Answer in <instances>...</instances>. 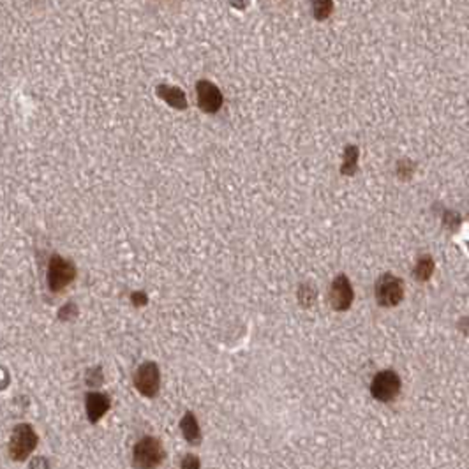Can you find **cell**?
Here are the masks:
<instances>
[{"label": "cell", "instance_id": "obj_1", "mask_svg": "<svg viewBox=\"0 0 469 469\" xmlns=\"http://www.w3.org/2000/svg\"><path fill=\"white\" fill-rule=\"evenodd\" d=\"M166 459V450L161 439L154 436H145L139 439L132 450V466L142 469H152L161 466Z\"/></svg>", "mask_w": 469, "mask_h": 469}, {"label": "cell", "instance_id": "obj_2", "mask_svg": "<svg viewBox=\"0 0 469 469\" xmlns=\"http://www.w3.org/2000/svg\"><path fill=\"white\" fill-rule=\"evenodd\" d=\"M39 436L31 423H18L14 426L9 441V455L16 463H23L31 453L38 448Z\"/></svg>", "mask_w": 469, "mask_h": 469}, {"label": "cell", "instance_id": "obj_3", "mask_svg": "<svg viewBox=\"0 0 469 469\" xmlns=\"http://www.w3.org/2000/svg\"><path fill=\"white\" fill-rule=\"evenodd\" d=\"M76 265L60 254H53L48 263V288L51 293H62L76 279Z\"/></svg>", "mask_w": 469, "mask_h": 469}, {"label": "cell", "instance_id": "obj_4", "mask_svg": "<svg viewBox=\"0 0 469 469\" xmlns=\"http://www.w3.org/2000/svg\"><path fill=\"white\" fill-rule=\"evenodd\" d=\"M135 381L136 390L147 399H156L159 395V389H161V371L156 362H145L139 365L135 372Z\"/></svg>", "mask_w": 469, "mask_h": 469}, {"label": "cell", "instance_id": "obj_5", "mask_svg": "<svg viewBox=\"0 0 469 469\" xmlns=\"http://www.w3.org/2000/svg\"><path fill=\"white\" fill-rule=\"evenodd\" d=\"M404 298V283L399 277L385 274L376 283V300L381 307H395Z\"/></svg>", "mask_w": 469, "mask_h": 469}, {"label": "cell", "instance_id": "obj_6", "mask_svg": "<svg viewBox=\"0 0 469 469\" xmlns=\"http://www.w3.org/2000/svg\"><path fill=\"white\" fill-rule=\"evenodd\" d=\"M371 394L379 402L394 401L401 394V378H399L397 372L391 371V369L378 372L371 383Z\"/></svg>", "mask_w": 469, "mask_h": 469}, {"label": "cell", "instance_id": "obj_7", "mask_svg": "<svg viewBox=\"0 0 469 469\" xmlns=\"http://www.w3.org/2000/svg\"><path fill=\"white\" fill-rule=\"evenodd\" d=\"M196 99H198L199 110L209 113V115L219 112L224 105L223 92L219 90L216 83L209 80H199L196 83Z\"/></svg>", "mask_w": 469, "mask_h": 469}, {"label": "cell", "instance_id": "obj_8", "mask_svg": "<svg viewBox=\"0 0 469 469\" xmlns=\"http://www.w3.org/2000/svg\"><path fill=\"white\" fill-rule=\"evenodd\" d=\"M354 298V291L352 283L344 274H339L332 280L330 293H328V302H330L332 309L337 312H344L352 307Z\"/></svg>", "mask_w": 469, "mask_h": 469}, {"label": "cell", "instance_id": "obj_9", "mask_svg": "<svg viewBox=\"0 0 469 469\" xmlns=\"http://www.w3.org/2000/svg\"><path fill=\"white\" fill-rule=\"evenodd\" d=\"M112 408V399L102 391H88L85 395V409H87V418L90 423H98Z\"/></svg>", "mask_w": 469, "mask_h": 469}, {"label": "cell", "instance_id": "obj_10", "mask_svg": "<svg viewBox=\"0 0 469 469\" xmlns=\"http://www.w3.org/2000/svg\"><path fill=\"white\" fill-rule=\"evenodd\" d=\"M156 94L166 102V105H169L175 110H187V106H189L187 105L186 92H184L182 88L175 87V85H166V83L157 85Z\"/></svg>", "mask_w": 469, "mask_h": 469}, {"label": "cell", "instance_id": "obj_11", "mask_svg": "<svg viewBox=\"0 0 469 469\" xmlns=\"http://www.w3.org/2000/svg\"><path fill=\"white\" fill-rule=\"evenodd\" d=\"M180 431H182L184 439H186L189 445H199V443H201V429H199V423L193 411H187L186 415L182 416V420H180Z\"/></svg>", "mask_w": 469, "mask_h": 469}, {"label": "cell", "instance_id": "obj_12", "mask_svg": "<svg viewBox=\"0 0 469 469\" xmlns=\"http://www.w3.org/2000/svg\"><path fill=\"white\" fill-rule=\"evenodd\" d=\"M358 169V147L346 145L344 149V162L341 166V175L353 176Z\"/></svg>", "mask_w": 469, "mask_h": 469}, {"label": "cell", "instance_id": "obj_13", "mask_svg": "<svg viewBox=\"0 0 469 469\" xmlns=\"http://www.w3.org/2000/svg\"><path fill=\"white\" fill-rule=\"evenodd\" d=\"M311 7L314 18L323 21L327 20L332 14V11H334V2H332V0H311Z\"/></svg>", "mask_w": 469, "mask_h": 469}, {"label": "cell", "instance_id": "obj_14", "mask_svg": "<svg viewBox=\"0 0 469 469\" xmlns=\"http://www.w3.org/2000/svg\"><path fill=\"white\" fill-rule=\"evenodd\" d=\"M432 272H434V261H432L431 256H422L418 260V263H416L415 267V277L420 280V283H423V280L431 279Z\"/></svg>", "mask_w": 469, "mask_h": 469}, {"label": "cell", "instance_id": "obj_15", "mask_svg": "<svg viewBox=\"0 0 469 469\" xmlns=\"http://www.w3.org/2000/svg\"><path fill=\"white\" fill-rule=\"evenodd\" d=\"M316 290H314L312 284H302L300 288H298V302H300V305H304V307H312L314 302H316Z\"/></svg>", "mask_w": 469, "mask_h": 469}, {"label": "cell", "instance_id": "obj_16", "mask_svg": "<svg viewBox=\"0 0 469 469\" xmlns=\"http://www.w3.org/2000/svg\"><path fill=\"white\" fill-rule=\"evenodd\" d=\"M131 302L136 307H143V305H147V302H149V297H147L143 291H135V293H131Z\"/></svg>", "mask_w": 469, "mask_h": 469}, {"label": "cell", "instance_id": "obj_17", "mask_svg": "<svg viewBox=\"0 0 469 469\" xmlns=\"http://www.w3.org/2000/svg\"><path fill=\"white\" fill-rule=\"evenodd\" d=\"M180 468H199V459L196 455H186L180 463Z\"/></svg>", "mask_w": 469, "mask_h": 469}]
</instances>
